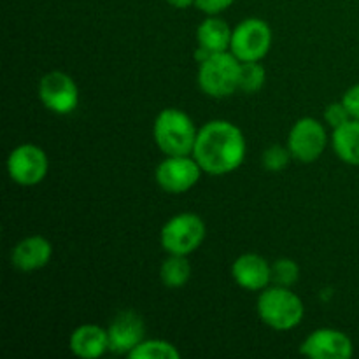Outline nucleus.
Segmentation results:
<instances>
[{"instance_id": "nucleus-1", "label": "nucleus", "mask_w": 359, "mask_h": 359, "mask_svg": "<svg viewBox=\"0 0 359 359\" xmlns=\"http://www.w3.org/2000/svg\"><path fill=\"white\" fill-rule=\"evenodd\" d=\"M193 158L207 174H230L245 158L244 133L237 125L223 119L207 123L198 130Z\"/></svg>"}, {"instance_id": "nucleus-2", "label": "nucleus", "mask_w": 359, "mask_h": 359, "mask_svg": "<svg viewBox=\"0 0 359 359\" xmlns=\"http://www.w3.org/2000/svg\"><path fill=\"white\" fill-rule=\"evenodd\" d=\"M153 135L165 156H182L193 154L198 130L186 112L168 107L154 119Z\"/></svg>"}, {"instance_id": "nucleus-3", "label": "nucleus", "mask_w": 359, "mask_h": 359, "mask_svg": "<svg viewBox=\"0 0 359 359\" xmlns=\"http://www.w3.org/2000/svg\"><path fill=\"white\" fill-rule=\"evenodd\" d=\"M258 316L269 328L277 332H290L297 328L305 314L304 302L290 287L273 286L265 287L258 298Z\"/></svg>"}, {"instance_id": "nucleus-4", "label": "nucleus", "mask_w": 359, "mask_h": 359, "mask_svg": "<svg viewBox=\"0 0 359 359\" xmlns=\"http://www.w3.org/2000/svg\"><path fill=\"white\" fill-rule=\"evenodd\" d=\"M242 62L233 53H216L200 63L198 86L207 97L226 98L238 90Z\"/></svg>"}, {"instance_id": "nucleus-5", "label": "nucleus", "mask_w": 359, "mask_h": 359, "mask_svg": "<svg viewBox=\"0 0 359 359\" xmlns=\"http://www.w3.org/2000/svg\"><path fill=\"white\" fill-rule=\"evenodd\" d=\"M205 223L193 212H182L170 217L160 233L161 248L168 255L188 256L202 245L205 238Z\"/></svg>"}, {"instance_id": "nucleus-6", "label": "nucleus", "mask_w": 359, "mask_h": 359, "mask_svg": "<svg viewBox=\"0 0 359 359\" xmlns=\"http://www.w3.org/2000/svg\"><path fill=\"white\" fill-rule=\"evenodd\" d=\"M272 48V28L259 18H248L233 28L230 51L244 62H262Z\"/></svg>"}, {"instance_id": "nucleus-7", "label": "nucleus", "mask_w": 359, "mask_h": 359, "mask_svg": "<svg viewBox=\"0 0 359 359\" xmlns=\"http://www.w3.org/2000/svg\"><path fill=\"white\" fill-rule=\"evenodd\" d=\"M328 135L321 121L316 118H302L287 135V149L291 156L302 163H314L325 153Z\"/></svg>"}, {"instance_id": "nucleus-8", "label": "nucleus", "mask_w": 359, "mask_h": 359, "mask_svg": "<svg viewBox=\"0 0 359 359\" xmlns=\"http://www.w3.org/2000/svg\"><path fill=\"white\" fill-rule=\"evenodd\" d=\"M39 100L55 114H70L79 105V88L69 74L53 70L39 83Z\"/></svg>"}, {"instance_id": "nucleus-9", "label": "nucleus", "mask_w": 359, "mask_h": 359, "mask_svg": "<svg viewBox=\"0 0 359 359\" xmlns=\"http://www.w3.org/2000/svg\"><path fill=\"white\" fill-rule=\"evenodd\" d=\"M49 161L44 149L35 144H21L7 158V174L16 184L35 186L48 175Z\"/></svg>"}, {"instance_id": "nucleus-10", "label": "nucleus", "mask_w": 359, "mask_h": 359, "mask_svg": "<svg viewBox=\"0 0 359 359\" xmlns=\"http://www.w3.org/2000/svg\"><path fill=\"white\" fill-rule=\"evenodd\" d=\"M202 172L193 154H182V156H167L161 160L154 172V177L163 191L170 195H181L189 191L200 181Z\"/></svg>"}, {"instance_id": "nucleus-11", "label": "nucleus", "mask_w": 359, "mask_h": 359, "mask_svg": "<svg viewBox=\"0 0 359 359\" xmlns=\"http://www.w3.org/2000/svg\"><path fill=\"white\" fill-rule=\"evenodd\" d=\"M300 353L312 359H349L354 354V346L344 332L319 328L302 342Z\"/></svg>"}, {"instance_id": "nucleus-12", "label": "nucleus", "mask_w": 359, "mask_h": 359, "mask_svg": "<svg viewBox=\"0 0 359 359\" xmlns=\"http://www.w3.org/2000/svg\"><path fill=\"white\" fill-rule=\"evenodd\" d=\"M107 333L111 351L128 356L144 340L146 325H144V319L140 318V314H137L135 311H123L112 319Z\"/></svg>"}, {"instance_id": "nucleus-13", "label": "nucleus", "mask_w": 359, "mask_h": 359, "mask_svg": "<svg viewBox=\"0 0 359 359\" xmlns=\"http://www.w3.org/2000/svg\"><path fill=\"white\" fill-rule=\"evenodd\" d=\"M231 277L245 291H263L272 283V265L263 256L245 252L231 265Z\"/></svg>"}, {"instance_id": "nucleus-14", "label": "nucleus", "mask_w": 359, "mask_h": 359, "mask_svg": "<svg viewBox=\"0 0 359 359\" xmlns=\"http://www.w3.org/2000/svg\"><path fill=\"white\" fill-rule=\"evenodd\" d=\"M53 245L42 235H30L14 245L11 263L20 272H35L51 262Z\"/></svg>"}, {"instance_id": "nucleus-15", "label": "nucleus", "mask_w": 359, "mask_h": 359, "mask_svg": "<svg viewBox=\"0 0 359 359\" xmlns=\"http://www.w3.org/2000/svg\"><path fill=\"white\" fill-rule=\"evenodd\" d=\"M69 346L77 358L83 359H97L111 351L107 330L97 325L77 326L70 335Z\"/></svg>"}, {"instance_id": "nucleus-16", "label": "nucleus", "mask_w": 359, "mask_h": 359, "mask_svg": "<svg viewBox=\"0 0 359 359\" xmlns=\"http://www.w3.org/2000/svg\"><path fill=\"white\" fill-rule=\"evenodd\" d=\"M231 34L233 30L228 27L226 21L217 16H209L196 30V41L200 48L205 49L209 55H216L230 49Z\"/></svg>"}, {"instance_id": "nucleus-17", "label": "nucleus", "mask_w": 359, "mask_h": 359, "mask_svg": "<svg viewBox=\"0 0 359 359\" xmlns=\"http://www.w3.org/2000/svg\"><path fill=\"white\" fill-rule=\"evenodd\" d=\"M333 151L347 165L359 167V119H349L333 130Z\"/></svg>"}, {"instance_id": "nucleus-18", "label": "nucleus", "mask_w": 359, "mask_h": 359, "mask_svg": "<svg viewBox=\"0 0 359 359\" xmlns=\"http://www.w3.org/2000/svg\"><path fill=\"white\" fill-rule=\"evenodd\" d=\"M191 277V265L186 256L170 255L160 266V279L168 290L182 287Z\"/></svg>"}, {"instance_id": "nucleus-19", "label": "nucleus", "mask_w": 359, "mask_h": 359, "mask_svg": "<svg viewBox=\"0 0 359 359\" xmlns=\"http://www.w3.org/2000/svg\"><path fill=\"white\" fill-rule=\"evenodd\" d=\"M132 359H179L181 353L174 344L167 340L154 339V340H142L132 353L128 354Z\"/></svg>"}, {"instance_id": "nucleus-20", "label": "nucleus", "mask_w": 359, "mask_h": 359, "mask_svg": "<svg viewBox=\"0 0 359 359\" xmlns=\"http://www.w3.org/2000/svg\"><path fill=\"white\" fill-rule=\"evenodd\" d=\"M266 81V70L259 62H244L241 67V84L238 90L244 93H258Z\"/></svg>"}, {"instance_id": "nucleus-21", "label": "nucleus", "mask_w": 359, "mask_h": 359, "mask_svg": "<svg viewBox=\"0 0 359 359\" xmlns=\"http://www.w3.org/2000/svg\"><path fill=\"white\" fill-rule=\"evenodd\" d=\"M300 277V269L290 258H280L272 263V283L277 286L291 287Z\"/></svg>"}, {"instance_id": "nucleus-22", "label": "nucleus", "mask_w": 359, "mask_h": 359, "mask_svg": "<svg viewBox=\"0 0 359 359\" xmlns=\"http://www.w3.org/2000/svg\"><path fill=\"white\" fill-rule=\"evenodd\" d=\"M291 158L293 156H291V151L287 149V146L284 147L280 146V144H273V146H270L269 149L263 153L262 163L266 170L280 172L287 167Z\"/></svg>"}, {"instance_id": "nucleus-23", "label": "nucleus", "mask_w": 359, "mask_h": 359, "mask_svg": "<svg viewBox=\"0 0 359 359\" xmlns=\"http://www.w3.org/2000/svg\"><path fill=\"white\" fill-rule=\"evenodd\" d=\"M325 119H326V123H328V125L335 130L353 118H351L349 111H347V107L344 105V102L340 100V102H333V104H330L328 107H326Z\"/></svg>"}, {"instance_id": "nucleus-24", "label": "nucleus", "mask_w": 359, "mask_h": 359, "mask_svg": "<svg viewBox=\"0 0 359 359\" xmlns=\"http://www.w3.org/2000/svg\"><path fill=\"white\" fill-rule=\"evenodd\" d=\"M235 0H195V6L207 16H217L233 4Z\"/></svg>"}, {"instance_id": "nucleus-25", "label": "nucleus", "mask_w": 359, "mask_h": 359, "mask_svg": "<svg viewBox=\"0 0 359 359\" xmlns=\"http://www.w3.org/2000/svg\"><path fill=\"white\" fill-rule=\"evenodd\" d=\"M342 102L347 107V111H349L351 118L359 119V84H354V86H351L344 93Z\"/></svg>"}, {"instance_id": "nucleus-26", "label": "nucleus", "mask_w": 359, "mask_h": 359, "mask_svg": "<svg viewBox=\"0 0 359 359\" xmlns=\"http://www.w3.org/2000/svg\"><path fill=\"white\" fill-rule=\"evenodd\" d=\"M167 2L175 9H188V7L195 6V0H167Z\"/></svg>"}]
</instances>
